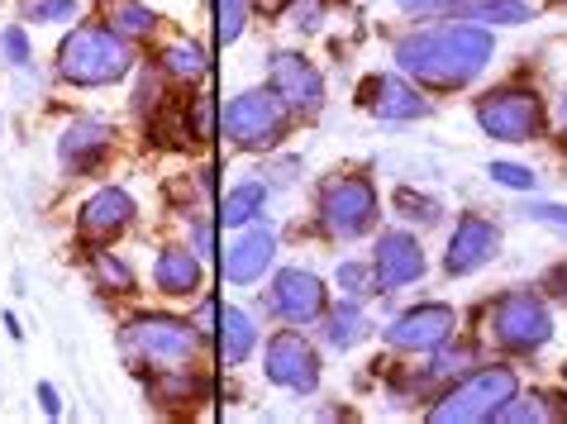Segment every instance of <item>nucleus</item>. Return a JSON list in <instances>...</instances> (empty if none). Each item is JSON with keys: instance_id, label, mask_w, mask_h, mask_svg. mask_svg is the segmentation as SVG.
<instances>
[{"instance_id": "nucleus-1", "label": "nucleus", "mask_w": 567, "mask_h": 424, "mask_svg": "<svg viewBox=\"0 0 567 424\" xmlns=\"http://www.w3.org/2000/svg\"><path fill=\"white\" fill-rule=\"evenodd\" d=\"M496 39L482 24H444V29H420L396 43V68L415 76L430 91H458L492 62Z\"/></svg>"}, {"instance_id": "nucleus-2", "label": "nucleus", "mask_w": 567, "mask_h": 424, "mask_svg": "<svg viewBox=\"0 0 567 424\" xmlns=\"http://www.w3.org/2000/svg\"><path fill=\"white\" fill-rule=\"evenodd\" d=\"M196 343L200 329L172 316H138L134 324L120 329V353L134 368H153V372H182L196 363Z\"/></svg>"}, {"instance_id": "nucleus-3", "label": "nucleus", "mask_w": 567, "mask_h": 424, "mask_svg": "<svg viewBox=\"0 0 567 424\" xmlns=\"http://www.w3.org/2000/svg\"><path fill=\"white\" fill-rule=\"evenodd\" d=\"M130 68H134L130 39H120L115 29L82 24V29H72L58 49V72H62V82H72V86H110Z\"/></svg>"}, {"instance_id": "nucleus-4", "label": "nucleus", "mask_w": 567, "mask_h": 424, "mask_svg": "<svg viewBox=\"0 0 567 424\" xmlns=\"http://www.w3.org/2000/svg\"><path fill=\"white\" fill-rule=\"evenodd\" d=\"M519 391V376L511 368H477L463 382H453L444 396L430 405L434 424H472V420H496V411Z\"/></svg>"}, {"instance_id": "nucleus-5", "label": "nucleus", "mask_w": 567, "mask_h": 424, "mask_svg": "<svg viewBox=\"0 0 567 424\" xmlns=\"http://www.w3.org/2000/svg\"><path fill=\"white\" fill-rule=\"evenodd\" d=\"M486 329H492L496 349L529 358L554 339V316H548V306L534 291H506L492 301V310H486Z\"/></svg>"}, {"instance_id": "nucleus-6", "label": "nucleus", "mask_w": 567, "mask_h": 424, "mask_svg": "<svg viewBox=\"0 0 567 424\" xmlns=\"http://www.w3.org/2000/svg\"><path fill=\"white\" fill-rule=\"evenodd\" d=\"M477 124L482 134L501 138V144H529V138L544 134V101L534 96V91H519V86H506V91H486V96L477 101Z\"/></svg>"}, {"instance_id": "nucleus-7", "label": "nucleus", "mask_w": 567, "mask_h": 424, "mask_svg": "<svg viewBox=\"0 0 567 424\" xmlns=\"http://www.w3.org/2000/svg\"><path fill=\"white\" fill-rule=\"evenodd\" d=\"M219 134H229V144L239 148H272L287 134V105L277 91H244L225 115H219Z\"/></svg>"}, {"instance_id": "nucleus-8", "label": "nucleus", "mask_w": 567, "mask_h": 424, "mask_svg": "<svg viewBox=\"0 0 567 424\" xmlns=\"http://www.w3.org/2000/svg\"><path fill=\"white\" fill-rule=\"evenodd\" d=\"M320 219L334 239H362L377 225V192L368 177H329L320 186Z\"/></svg>"}, {"instance_id": "nucleus-9", "label": "nucleus", "mask_w": 567, "mask_h": 424, "mask_svg": "<svg viewBox=\"0 0 567 424\" xmlns=\"http://www.w3.org/2000/svg\"><path fill=\"white\" fill-rule=\"evenodd\" d=\"M262 372L272 386H287V391H315L320 386V353L296 334V329H281V334L267 339V353H262Z\"/></svg>"}, {"instance_id": "nucleus-10", "label": "nucleus", "mask_w": 567, "mask_h": 424, "mask_svg": "<svg viewBox=\"0 0 567 424\" xmlns=\"http://www.w3.org/2000/svg\"><path fill=\"white\" fill-rule=\"evenodd\" d=\"M267 86L281 96V105L296 115H320L324 105V76L301 53H272L267 58Z\"/></svg>"}, {"instance_id": "nucleus-11", "label": "nucleus", "mask_w": 567, "mask_h": 424, "mask_svg": "<svg viewBox=\"0 0 567 424\" xmlns=\"http://www.w3.org/2000/svg\"><path fill=\"white\" fill-rule=\"evenodd\" d=\"M453 329H458V316H453V306L444 301H430V306H411L405 316H396L386 324V343L401 353H434L439 343L453 339Z\"/></svg>"}, {"instance_id": "nucleus-12", "label": "nucleus", "mask_w": 567, "mask_h": 424, "mask_svg": "<svg viewBox=\"0 0 567 424\" xmlns=\"http://www.w3.org/2000/svg\"><path fill=\"white\" fill-rule=\"evenodd\" d=\"M267 310L281 316L287 324H310L324 316V281L315 272H301V267H287L272 281V296H267Z\"/></svg>"}, {"instance_id": "nucleus-13", "label": "nucleus", "mask_w": 567, "mask_h": 424, "mask_svg": "<svg viewBox=\"0 0 567 424\" xmlns=\"http://www.w3.org/2000/svg\"><path fill=\"white\" fill-rule=\"evenodd\" d=\"M372 272H377V291H396V287H411V281H420L424 277V248H420V239H411L405 229H386L382 239H377Z\"/></svg>"}, {"instance_id": "nucleus-14", "label": "nucleus", "mask_w": 567, "mask_h": 424, "mask_svg": "<svg viewBox=\"0 0 567 424\" xmlns=\"http://www.w3.org/2000/svg\"><path fill=\"white\" fill-rule=\"evenodd\" d=\"M496 244H501V234H496L492 219L463 215L458 229H453V239H449V254H444L449 277H467V272H477V267H486L496 258Z\"/></svg>"}, {"instance_id": "nucleus-15", "label": "nucleus", "mask_w": 567, "mask_h": 424, "mask_svg": "<svg viewBox=\"0 0 567 424\" xmlns=\"http://www.w3.org/2000/svg\"><path fill=\"white\" fill-rule=\"evenodd\" d=\"M362 105H368L377 120H420V115H430V101H424L411 82H401V76H368V82H362Z\"/></svg>"}, {"instance_id": "nucleus-16", "label": "nucleus", "mask_w": 567, "mask_h": 424, "mask_svg": "<svg viewBox=\"0 0 567 424\" xmlns=\"http://www.w3.org/2000/svg\"><path fill=\"white\" fill-rule=\"evenodd\" d=\"M272 258H277V234L267 225H254L239 244H229L225 277L234 281V287H248V281H258L267 272V262H272Z\"/></svg>"}, {"instance_id": "nucleus-17", "label": "nucleus", "mask_w": 567, "mask_h": 424, "mask_svg": "<svg viewBox=\"0 0 567 424\" xmlns=\"http://www.w3.org/2000/svg\"><path fill=\"white\" fill-rule=\"evenodd\" d=\"M130 225H134V196L120 192V186H105L82 206V234H91V239H115Z\"/></svg>"}, {"instance_id": "nucleus-18", "label": "nucleus", "mask_w": 567, "mask_h": 424, "mask_svg": "<svg viewBox=\"0 0 567 424\" xmlns=\"http://www.w3.org/2000/svg\"><path fill=\"white\" fill-rule=\"evenodd\" d=\"M105 153H110V130L101 120H76L58 144V158L68 172H96L105 163Z\"/></svg>"}, {"instance_id": "nucleus-19", "label": "nucleus", "mask_w": 567, "mask_h": 424, "mask_svg": "<svg viewBox=\"0 0 567 424\" xmlns=\"http://www.w3.org/2000/svg\"><path fill=\"white\" fill-rule=\"evenodd\" d=\"M153 277H157V291L192 296L200 287V258L192 254V248H163V254H157Z\"/></svg>"}, {"instance_id": "nucleus-20", "label": "nucleus", "mask_w": 567, "mask_h": 424, "mask_svg": "<svg viewBox=\"0 0 567 424\" xmlns=\"http://www.w3.org/2000/svg\"><path fill=\"white\" fill-rule=\"evenodd\" d=\"M444 14H453V20H477V24H525L529 6L525 0H449Z\"/></svg>"}, {"instance_id": "nucleus-21", "label": "nucleus", "mask_w": 567, "mask_h": 424, "mask_svg": "<svg viewBox=\"0 0 567 424\" xmlns=\"http://www.w3.org/2000/svg\"><path fill=\"white\" fill-rule=\"evenodd\" d=\"M262 206H267V186L262 182H244V186H234V192L219 200V225L248 229L262 215Z\"/></svg>"}, {"instance_id": "nucleus-22", "label": "nucleus", "mask_w": 567, "mask_h": 424, "mask_svg": "<svg viewBox=\"0 0 567 424\" xmlns=\"http://www.w3.org/2000/svg\"><path fill=\"white\" fill-rule=\"evenodd\" d=\"M254 343H258V324L244 316V310H225L219 316V353H225V363H244L248 353H254Z\"/></svg>"}, {"instance_id": "nucleus-23", "label": "nucleus", "mask_w": 567, "mask_h": 424, "mask_svg": "<svg viewBox=\"0 0 567 424\" xmlns=\"http://www.w3.org/2000/svg\"><path fill=\"white\" fill-rule=\"evenodd\" d=\"M368 334H372V324L358 310V301H343L339 310H329V316H324V339L334 343V349H353V343L368 339Z\"/></svg>"}, {"instance_id": "nucleus-24", "label": "nucleus", "mask_w": 567, "mask_h": 424, "mask_svg": "<svg viewBox=\"0 0 567 424\" xmlns=\"http://www.w3.org/2000/svg\"><path fill=\"white\" fill-rule=\"evenodd\" d=\"M110 29L120 39H148L157 29V14L148 6H138V0H110Z\"/></svg>"}, {"instance_id": "nucleus-25", "label": "nucleus", "mask_w": 567, "mask_h": 424, "mask_svg": "<svg viewBox=\"0 0 567 424\" xmlns=\"http://www.w3.org/2000/svg\"><path fill=\"white\" fill-rule=\"evenodd\" d=\"M206 49H196V43H172L163 53V72L177 76V82H196V76H206Z\"/></svg>"}, {"instance_id": "nucleus-26", "label": "nucleus", "mask_w": 567, "mask_h": 424, "mask_svg": "<svg viewBox=\"0 0 567 424\" xmlns=\"http://www.w3.org/2000/svg\"><path fill=\"white\" fill-rule=\"evenodd\" d=\"M91 272H96L105 291H134V272L115 254H105V248H91Z\"/></svg>"}, {"instance_id": "nucleus-27", "label": "nucleus", "mask_w": 567, "mask_h": 424, "mask_svg": "<svg viewBox=\"0 0 567 424\" xmlns=\"http://www.w3.org/2000/svg\"><path fill=\"white\" fill-rule=\"evenodd\" d=\"M186 134L192 138H215L219 134V105H215L210 91L192 96V110H186Z\"/></svg>"}, {"instance_id": "nucleus-28", "label": "nucleus", "mask_w": 567, "mask_h": 424, "mask_svg": "<svg viewBox=\"0 0 567 424\" xmlns=\"http://www.w3.org/2000/svg\"><path fill=\"white\" fill-rule=\"evenodd\" d=\"M244 20H248V0H215V34H219V43L239 39Z\"/></svg>"}, {"instance_id": "nucleus-29", "label": "nucleus", "mask_w": 567, "mask_h": 424, "mask_svg": "<svg viewBox=\"0 0 567 424\" xmlns=\"http://www.w3.org/2000/svg\"><path fill=\"white\" fill-rule=\"evenodd\" d=\"M472 363H477V349H472V343H458V349H449V343H439V349H434V363H430V376L472 372Z\"/></svg>"}, {"instance_id": "nucleus-30", "label": "nucleus", "mask_w": 567, "mask_h": 424, "mask_svg": "<svg viewBox=\"0 0 567 424\" xmlns=\"http://www.w3.org/2000/svg\"><path fill=\"white\" fill-rule=\"evenodd\" d=\"M396 215L411 219V225H439V215H444V210H439V200L415 196V192H405V186H401V192H396Z\"/></svg>"}, {"instance_id": "nucleus-31", "label": "nucleus", "mask_w": 567, "mask_h": 424, "mask_svg": "<svg viewBox=\"0 0 567 424\" xmlns=\"http://www.w3.org/2000/svg\"><path fill=\"white\" fill-rule=\"evenodd\" d=\"M20 14H24V20H39V24L76 20V0H24Z\"/></svg>"}, {"instance_id": "nucleus-32", "label": "nucleus", "mask_w": 567, "mask_h": 424, "mask_svg": "<svg viewBox=\"0 0 567 424\" xmlns=\"http://www.w3.org/2000/svg\"><path fill=\"white\" fill-rule=\"evenodd\" d=\"M339 287H343V296H368V291H377V272L362 262H339Z\"/></svg>"}, {"instance_id": "nucleus-33", "label": "nucleus", "mask_w": 567, "mask_h": 424, "mask_svg": "<svg viewBox=\"0 0 567 424\" xmlns=\"http://www.w3.org/2000/svg\"><path fill=\"white\" fill-rule=\"evenodd\" d=\"M486 172H492V182L515 186V192H534V186H539V177H534L529 167H519V163H492Z\"/></svg>"}, {"instance_id": "nucleus-34", "label": "nucleus", "mask_w": 567, "mask_h": 424, "mask_svg": "<svg viewBox=\"0 0 567 424\" xmlns=\"http://www.w3.org/2000/svg\"><path fill=\"white\" fill-rule=\"evenodd\" d=\"M0 53H6L10 68H24V62H29V39H24L20 24H10L6 34H0Z\"/></svg>"}, {"instance_id": "nucleus-35", "label": "nucleus", "mask_w": 567, "mask_h": 424, "mask_svg": "<svg viewBox=\"0 0 567 424\" xmlns=\"http://www.w3.org/2000/svg\"><path fill=\"white\" fill-rule=\"evenodd\" d=\"M525 219H539V225L567 229V206H548V200H539V206H525Z\"/></svg>"}, {"instance_id": "nucleus-36", "label": "nucleus", "mask_w": 567, "mask_h": 424, "mask_svg": "<svg viewBox=\"0 0 567 424\" xmlns=\"http://www.w3.org/2000/svg\"><path fill=\"white\" fill-rule=\"evenodd\" d=\"M544 291H548V296H554V301H558V306H567V262H558V267H554V272H548V277H544Z\"/></svg>"}, {"instance_id": "nucleus-37", "label": "nucleus", "mask_w": 567, "mask_h": 424, "mask_svg": "<svg viewBox=\"0 0 567 424\" xmlns=\"http://www.w3.org/2000/svg\"><path fill=\"white\" fill-rule=\"evenodd\" d=\"M444 6H449V0H401V10L420 14V20H424V14H444Z\"/></svg>"}, {"instance_id": "nucleus-38", "label": "nucleus", "mask_w": 567, "mask_h": 424, "mask_svg": "<svg viewBox=\"0 0 567 424\" xmlns=\"http://www.w3.org/2000/svg\"><path fill=\"white\" fill-rule=\"evenodd\" d=\"M134 105H138V110H148V105L157 110V82H153V72L144 76V86H138V96H134Z\"/></svg>"}, {"instance_id": "nucleus-39", "label": "nucleus", "mask_w": 567, "mask_h": 424, "mask_svg": "<svg viewBox=\"0 0 567 424\" xmlns=\"http://www.w3.org/2000/svg\"><path fill=\"white\" fill-rule=\"evenodd\" d=\"M39 401H43V415H53V420H58V411H62V405H58V391H53L49 382L39 386Z\"/></svg>"}, {"instance_id": "nucleus-40", "label": "nucleus", "mask_w": 567, "mask_h": 424, "mask_svg": "<svg viewBox=\"0 0 567 424\" xmlns=\"http://www.w3.org/2000/svg\"><path fill=\"white\" fill-rule=\"evenodd\" d=\"M272 182H281V186L296 182V163H291V158H287V163H277V167H272Z\"/></svg>"}, {"instance_id": "nucleus-41", "label": "nucleus", "mask_w": 567, "mask_h": 424, "mask_svg": "<svg viewBox=\"0 0 567 424\" xmlns=\"http://www.w3.org/2000/svg\"><path fill=\"white\" fill-rule=\"evenodd\" d=\"M215 316H219V306H215V301H206V306H200V320H196V329H215Z\"/></svg>"}, {"instance_id": "nucleus-42", "label": "nucleus", "mask_w": 567, "mask_h": 424, "mask_svg": "<svg viewBox=\"0 0 567 424\" xmlns=\"http://www.w3.org/2000/svg\"><path fill=\"white\" fill-rule=\"evenodd\" d=\"M196 248H200V254H210V229L206 225H196Z\"/></svg>"}, {"instance_id": "nucleus-43", "label": "nucleus", "mask_w": 567, "mask_h": 424, "mask_svg": "<svg viewBox=\"0 0 567 424\" xmlns=\"http://www.w3.org/2000/svg\"><path fill=\"white\" fill-rule=\"evenodd\" d=\"M563 120H567V96H563Z\"/></svg>"}]
</instances>
